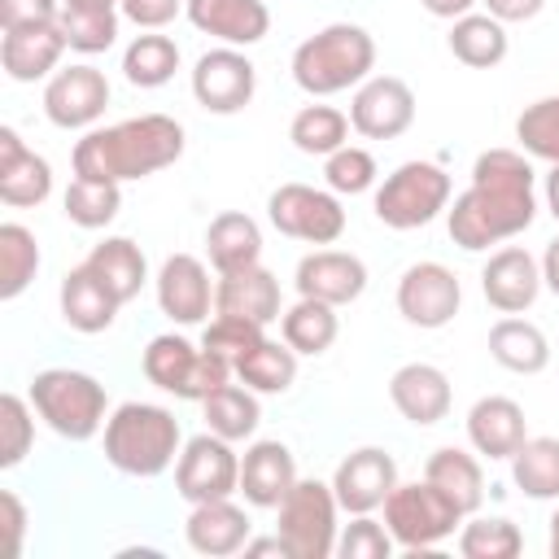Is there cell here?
I'll return each instance as SVG.
<instances>
[{
	"instance_id": "6da1fadb",
	"label": "cell",
	"mask_w": 559,
	"mask_h": 559,
	"mask_svg": "<svg viewBox=\"0 0 559 559\" xmlns=\"http://www.w3.org/2000/svg\"><path fill=\"white\" fill-rule=\"evenodd\" d=\"M537 218V170L520 148H485L472 162V183L445 210V231L459 249L480 253L524 236Z\"/></svg>"
},
{
	"instance_id": "7a4b0ae2",
	"label": "cell",
	"mask_w": 559,
	"mask_h": 559,
	"mask_svg": "<svg viewBox=\"0 0 559 559\" xmlns=\"http://www.w3.org/2000/svg\"><path fill=\"white\" fill-rule=\"evenodd\" d=\"M179 157H183V127L170 114H140L83 131V140H74L70 166L83 179L131 183L175 166Z\"/></svg>"
},
{
	"instance_id": "3957f363",
	"label": "cell",
	"mask_w": 559,
	"mask_h": 559,
	"mask_svg": "<svg viewBox=\"0 0 559 559\" xmlns=\"http://www.w3.org/2000/svg\"><path fill=\"white\" fill-rule=\"evenodd\" d=\"M179 450H183L179 419L157 402H122L105 419V463L122 476L153 480L175 467Z\"/></svg>"
},
{
	"instance_id": "277c9868",
	"label": "cell",
	"mask_w": 559,
	"mask_h": 559,
	"mask_svg": "<svg viewBox=\"0 0 559 559\" xmlns=\"http://www.w3.org/2000/svg\"><path fill=\"white\" fill-rule=\"evenodd\" d=\"M288 70L306 96L349 92L362 79H371V70H376V39L358 22H332L293 48Z\"/></svg>"
},
{
	"instance_id": "5b68a950",
	"label": "cell",
	"mask_w": 559,
	"mask_h": 559,
	"mask_svg": "<svg viewBox=\"0 0 559 559\" xmlns=\"http://www.w3.org/2000/svg\"><path fill=\"white\" fill-rule=\"evenodd\" d=\"M31 406L35 415L66 441H92L105 432L109 419V393L92 371L79 367H44L31 380Z\"/></svg>"
},
{
	"instance_id": "8992f818",
	"label": "cell",
	"mask_w": 559,
	"mask_h": 559,
	"mask_svg": "<svg viewBox=\"0 0 559 559\" xmlns=\"http://www.w3.org/2000/svg\"><path fill=\"white\" fill-rule=\"evenodd\" d=\"M140 367H144L148 384H157L162 393H175L179 402H205L218 384H227L236 376L223 354H214L205 345H192L179 332L153 336L140 354Z\"/></svg>"
},
{
	"instance_id": "52a82bcc",
	"label": "cell",
	"mask_w": 559,
	"mask_h": 559,
	"mask_svg": "<svg viewBox=\"0 0 559 559\" xmlns=\"http://www.w3.org/2000/svg\"><path fill=\"white\" fill-rule=\"evenodd\" d=\"M371 210L393 231L428 227L437 214L450 210V175H445V166L424 162V157H411V162L393 166L380 179V188L371 197Z\"/></svg>"
},
{
	"instance_id": "ba28073f",
	"label": "cell",
	"mask_w": 559,
	"mask_h": 559,
	"mask_svg": "<svg viewBox=\"0 0 559 559\" xmlns=\"http://www.w3.org/2000/svg\"><path fill=\"white\" fill-rule=\"evenodd\" d=\"M275 533L284 537L293 559H328L336 555V537H341V502L332 480L319 476H297V485L288 489V498L275 507Z\"/></svg>"
},
{
	"instance_id": "9c48e42d",
	"label": "cell",
	"mask_w": 559,
	"mask_h": 559,
	"mask_svg": "<svg viewBox=\"0 0 559 559\" xmlns=\"http://www.w3.org/2000/svg\"><path fill=\"white\" fill-rule=\"evenodd\" d=\"M463 524V511L424 476V480H397L384 498V528L402 550H432Z\"/></svg>"
},
{
	"instance_id": "30bf717a",
	"label": "cell",
	"mask_w": 559,
	"mask_h": 559,
	"mask_svg": "<svg viewBox=\"0 0 559 559\" xmlns=\"http://www.w3.org/2000/svg\"><path fill=\"white\" fill-rule=\"evenodd\" d=\"M266 218L280 236L301 245H336L345 236V205L332 188L314 183H280L266 197Z\"/></svg>"
},
{
	"instance_id": "8fae6325",
	"label": "cell",
	"mask_w": 559,
	"mask_h": 559,
	"mask_svg": "<svg viewBox=\"0 0 559 559\" xmlns=\"http://www.w3.org/2000/svg\"><path fill=\"white\" fill-rule=\"evenodd\" d=\"M231 445L236 441H227L210 428L197 432L192 441H183V450L175 459V493L188 507L240 493V454Z\"/></svg>"
},
{
	"instance_id": "7c38bea8",
	"label": "cell",
	"mask_w": 559,
	"mask_h": 559,
	"mask_svg": "<svg viewBox=\"0 0 559 559\" xmlns=\"http://www.w3.org/2000/svg\"><path fill=\"white\" fill-rule=\"evenodd\" d=\"M109 79L105 70L79 61V66H61L48 83H44V118L61 131H92L105 109H109Z\"/></svg>"
},
{
	"instance_id": "4fadbf2b",
	"label": "cell",
	"mask_w": 559,
	"mask_h": 559,
	"mask_svg": "<svg viewBox=\"0 0 559 559\" xmlns=\"http://www.w3.org/2000/svg\"><path fill=\"white\" fill-rule=\"evenodd\" d=\"M397 314L411 323V328H424V332H437L445 328L459 306H463V284L459 275L445 266V262H411L397 280Z\"/></svg>"
},
{
	"instance_id": "5bb4252c",
	"label": "cell",
	"mask_w": 559,
	"mask_h": 559,
	"mask_svg": "<svg viewBox=\"0 0 559 559\" xmlns=\"http://www.w3.org/2000/svg\"><path fill=\"white\" fill-rule=\"evenodd\" d=\"M258 92V66L245 57V48H210L192 66V96L205 114H240Z\"/></svg>"
},
{
	"instance_id": "9a60e30c",
	"label": "cell",
	"mask_w": 559,
	"mask_h": 559,
	"mask_svg": "<svg viewBox=\"0 0 559 559\" xmlns=\"http://www.w3.org/2000/svg\"><path fill=\"white\" fill-rule=\"evenodd\" d=\"M415 122V92L397 74H371L349 96V127L362 140H397Z\"/></svg>"
},
{
	"instance_id": "2e32d148",
	"label": "cell",
	"mask_w": 559,
	"mask_h": 559,
	"mask_svg": "<svg viewBox=\"0 0 559 559\" xmlns=\"http://www.w3.org/2000/svg\"><path fill=\"white\" fill-rule=\"evenodd\" d=\"M397 485V463L389 450L380 445H358L349 450L336 472H332V489H336V502L345 515H371L384 507V498L393 493Z\"/></svg>"
},
{
	"instance_id": "e0dca14e",
	"label": "cell",
	"mask_w": 559,
	"mask_h": 559,
	"mask_svg": "<svg viewBox=\"0 0 559 559\" xmlns=\"http://www.w3.org/2000/svg\"><path fill=\"white\" fill-rule=\"evenodd\" d=\"M153 293H157V310L179 323V328H192V323H205L210 310H214V284H210V266L197 258V253H170L153 280Z\"/></svg>"
},
{
	"instance_id": "ac0fdd59",
	"label": "cell",
	"mask_w": 559,
	"mask_h": 559,
	"mask_svg": "<svg viewBox=\"0 0 559 559\" xmlns=\"http://www.w3.org/2000/svg\"><path fill=\"white\" fill-rule=\"evenodd\" d=\"M542 288V258H533L524 245H502L480 266V293L498 314H524Z\"/></svg>"
},
{
	"instance_id": "d6986e66",
	"label": "cell",
	"mask_w": 559,
	"mask_h": 559,
	"mask_svg": "<svg viewBox=\"0 0 559 559\" xmlns=\"http://www.w3.org/2000/svg\"><path fill=\"white\" fill-rule=\"evenodd\" d=\"M297 297H314L328 306H349L367 293V262L349 249H314L293 271Z\"/></svg>"
},
{
	"instance_id": "ffe728a7",
	"label": "cell",
	"mask_w": 559,
	"mask_h": 559,
	"mask_svg": "<svg viewBox=\"0 0 559 559\" xmlns=\"http://www.w3.org/2000/svg\"><path fill=\"white\" fill-rule=\"evenodd\" d=\"M183 17L201 35H210V39H218L227 48H253L271 31L266 0H188Z\"/></svg>"
},
{
	"instance_id": "44dd1931",
	"label": "cell",
	"mask_w": 559,
	"mask_h": 559,
	"mask_svg": "<svg viewBox=\"0 0 559 559\" xmlns=\"http://www.w3.org/2000/svg\"><path fill=\"white\" fill-rule=\"evenodd\" d=\"M389 402L397 406V415L415 428H432L450 415V376L432 362H402L389 376Z\"/></svg>"
},
{
	"instance_id": "7402d4cb",
	"label": "cell",
	"mask_w": 559,
	"mask_h": 559,
	"mask_svg": "<svg viewBox=\"0 0 559 559\" xmlns=\"http://www.w3.org/2000/svg\"><path fill=\"white\" fill-rule=\"evenodd\" d=\"M524 441H528V419H524V406L515 397L489 393V397H476L472 402V411H467V445L480 459L502 463Z\"/></svg>"
},
{
	"instance_id": "603a6c76",
	"label": "cell",
	"mask_w": 559,
	"mask_h": 559,
	"mask_svg": "<svg viewBox=\"0 0 559 559\" xmlns=\"http://www.w3.org/2000/svg\"><path fill=\"white\" fill-rule=\"evenodd\" d=\"M297 485V459L284 441L262 437L240 454V498L258 511H275Z\"/></svg>"
},
{
	"instance_id": "cb8c5ba5",
	"label": "cell",
	"mask_w": 559,
	"mask_h": 559,
	"mask_svg": "<svg viewBox=\"0 0 559 559\" xmlns=\"http://www.w3.org/2000/svg\"><path fill=\"white\" fill-rule=\"evenodd\" d=\"M52 197V166L26 140L17 127H0V201L9 210H31Z\"/></svg>"
},
{
	"instance_id": "d4e9b609",
	"label": "cell",
	"mask_w": 559,
	"mask_h": 559,
	"mask_svg": "<svg viewBox=\"0 0 559 559\" xmlns=\"http://www.w3.org/2000/svg\"><path fill=\"white\" fill-rule=\"evenodd\" d=\"M183 537L197 555L205 559H227V555H240L245 542L253 537V524L245 515L240 502L231 498H214V502H197L183 520Z\"/></svg>"
},
{
	"instance_id": "484cf974",
	"label": "cell",
	"mask_w": 559,
	"mask_h": 559,
	"mask_svg": "<svg viewBox=\"0 0 559 559\" xmlns=\"http://www.w3.org/2000/svg\"><path fill=\"white\" fill-rule=\"evenodd\" d=\"M66 35L57 22L48 26H17L0 35V70L13 83H35V79H52L61 70V52H66Z\"/></svg>"
},
{
	"instance_id": "4316f807",
	"label": "cell",
	"mask_w": 559,
	"mask_h": 559,
	"mask_svg": "<svg viewBox=\"0 0 559 559\" xmlns=\"http://www.w3.org/2000/svg\"><path fill=\"white\" fill-rule=\"evenodd\" d=\"M214 314H240L253 323H275L284 314L280 306V280L258 262L245 271H227L214 280Z\"/></svg>"
},
{
	"instance_id": "83f0119b",
	"label": "cell",
	"mask_w": 559,
	"mask_h": 559,
	"mask_svg": "<svg viewBox=\"0 0 559 559\" xmlns=\"http://www.w3.org/2000/svg\"><path fill=\"white\" fill-rule=\"evenodd\" d=\"M57 310H61V323H66V328H74V332H83V336H96V332L114 328L122 301L79 262V266H70V271L61 275Z\"/></svg>"
},
{
	"instance_id": "f1b7e54d",
	"label": "cell",
	"mask_w": 559,
	"mask_h": 559,
	"mask_svg": "<svg viewBox=\"0 0 559 559\" xmlns=\"http://www.w3.org/2000/svg\"><path fill=\"white\" fill-rule=\"evenodd\" d=\"M205 258L218 275L262 262V227L245 210H223L205 227Z\"/></svg>"
},
{
	"instance_id": "f546056e",
	"label": "cell",
	"mask_w": 559,
	"mask_h": 559,
	"mask_svg": "<svg viewBox=\"0 0 559 559\" xmlns=\"http://www.w3.org/2000/svg\"><path fill=\"white\" fill-rule=\"evenodd\" d=\"M83 266L127 306L140 297V288L148 284V258L131 236H105L100 245H92V253L83 258Z\"/></svg>"
},
{
	"instance_id": "4dcf8cb0",
	"label": "cell",
	"mask_w": 559,
	"mask_h": 559,
	"mask_svg": "<svg viewBox=\"0 0 559 559\" xmlns=\"http://www.w3.org/2000/svg\"><path fill=\"white\" fill-rule=\"evenodd\" d=\"M489 358L515 376H537L550 367V341L537 323H528L520 314H502L489 328Z\"/></svg>"
},
{
	"instance_id": "1f68e13d",
	"label": "cell",
	"mask_w": 559,
	"mask_h": 559,
	"mask_svg": "<svg viewBox=\"0 0 559 559\" xmlns=\"http://www.w3.org/2000/svg\"><path fill=\"white\" fill-rule=\"evenodd\" d=\"M424 476H428L463 515H472V511L485 502V467H480L476 454H467V450H459V445L432 450L428 463H424Z\"/></svg>"
},
{
	"instance_id": "d6a6232c",
	"label": "cell",
	"mask_w": 559,
	"mask_h": 559,
	"mask_svg": "<svg viewBox=\"0 0 559 559\" xmlns=\"http://www.w3.org/2000/svg\"><path fill=\"white\" fill-rule=\"evenodd\" d=\"M445 44H450L454 61H463V66H472V70H493V66L507 57V48H511L507 22H498V17H489V13H476V9L450 22Z\"/></svg>"
},
{
	"instance_id": "836d02e7",
	"label": "cell",
	"mask_w": 559,
	"mask_h": 559,
	"mask_svg": "<svg viewBox=\"0 0 559 559\" xmlns=\"http://www.w3.org/2000/svg\"><path fill=\"white\" fill-rule=\"evenodd\" d=\"M280 336L301 354V358H319L336 345L341 336V319H336V306L328 301H314V297H297L284 314H280Z\"/></svg>"
},
{
	"instance_id": "e575fe53",
	"label": "cell",
	"mask_w": 559,
	"mask_h": 559,
	"mask_svg": "<svg viewBox=\"0 0 559 559\" xmlns=\"http://www.w3.org/2000/svg\"><path fill=\"white\" fill-rule=\"evenodd\" d=\"M175 70H179V44L162 31H144L122 48V79L131 87H144V92L166 87Z\"/></svg>"
},
{
	"instance_id": "d590c367",
	"label": "cell",
	"mask_w": 559,
	"mask_h": 559,
	"mask_svg": "<svg viewBox=\"0 0 559 559\" xmlns=\"http://www.w3.org/2000/svg\"><path fill=\"white\" fill-rule=\"evenodd\" d=\"M297 349L288 341H258L249 354L236 358V380L249 384L258 397L262 393H288L293 380H297Z\"/></svg>"
},
{
	"instance_id": "8d00e7d4",
	"label": "cell",
	"mask_w": 559,
	"mask_h": 559,
	"mask_svg": "<svg viewBox=\"0 0 559 559\" xmlns=\"http://www.w3.org/2000/svg\"><path fill=\"white\" fill-rule=\"evenodd\" d=\"M201 411H205V428L210 432H218V437H227V441H249L253 432H258V424H262V402H258V393L249 389V384H218L205 402H201Z\"/></svg>"
},
{
	"instance_id": "74e56055",
	"label": "cell",
	"mask_w": 559,
	"mask_h": 559,
	"mask_svg": "<svg viewBox=\"0 0 559 559\" xmlns=\"http://www.w3.org/2000/svg\"><path fill=\"white\" fill-rule=\"evenodd\" d=\"M511 480L537 502L559 498V437H528L511 459Z\"/></svg>"
},
{
	"instance_id": "f35d334b",
	"label": "cell",
	"mask_w": 559,
	"mask_h": 559,
	"mask_svg": "<svg viewBox=\"0 0 559 559\" xmlns=\"http://www.w3.org/2000/svg\"><path fill=\"white\" fill-rule=\"evenodd\" d=\"M288 140L306 157H328L349 144V114H341L336 105H301L288 122Z\"/></svg>"
},
{
	"instance_id": "ab89813d",
	"label": "cell",
	"mask_w": 559,
	"mask_h": 559,
	"mask_svg": "<svg viewBox=\"0 0 559 559\" xmlns=\"http://www.w3.org/2000/svg\"><path fill=\"white\" fill-rule=\"evenodd\" d=\"M39 240L22 223H0V301H17L39 275Z\"/></svg>"
},
{
	"instance_id": "60d3db41",
	"label": "cell",
	"mask_w": 559,
	"mask_h": 559,
	"mask_svg": "<svg viewBox=\"0 0 559 559\" xmlns=\"http://www.w3.org/2000/svg\"><path fill=\"white\" fill-rule=\"evenodd\" d=\"M118 210H122V183H105V179L74 175L70 188H66V197H61V214L74 227H83V231L109 227L118 218Z\"/></svg>"
},
{
	"instance_id": "b9f144b4",
	"label": "cell",
	"mask_w": 559,
	"mask_h": 559,
	"mask_svg": "<svg viewBox=\"0 0 559 559\" xmlns=\"http://www.w3.org/2000/svg\"><path fill=\"white\" fill-rule=\"evenodd\" d=\"M118 9H79V4H61V35L70 44V52H83V57H96L105 48L118 44Z\"/></svg>"
},
{
	"instance_id": "7bdbcfd3",
	"label": "cell",
	"mask_w": 559,
	"mask_h": 559,
	"mask_svg": "<svg viewBox=\"0 0 559 559\" xmlns=\"http://www.w3.org/2000/svg\"><path fill=\"white\" fill-rule=\"evenodd\" d=\"M524 550V533L507 515H476L459 528L463 559H515Z\"/></svg>"
},
{
	"instance_id": "ee69618b",
	"label": "cell",
	"mask_w": 559,
	"mask_h": 559,
	"mask_svg": "<svg viewBox=\"0 0 559 559\" xmlns=\"http://www.w3.org/2000/svg\"><path fill=\"white\" fill-rule=\"evenodd\" d=\"M515 140H520V153L555 166L559 162V96H542L524 105L515 118Z\"/></svg>"
},
{
	"instance_id": "f6af8a7d",
	"label": "cell",
	"mask_w": 559,
	"mask_h": 559,
	"mask_svg": "<svg viewBox=\"0 0 559 559\" xmlns=\"http://www.w3.org/2000/svg\"><path fill=\"white\" fill-rule=\"evenodd\" d=\"M380 179V166L367 148L358 144H341L336 153L323 157V183L336 192V197H358V192H371Z\"/></svg>"
},
{
	"instance_id": "bcb514c9",
	"label": "cell",
	"mask_w": 559,
	"mask_h": 559,
	"mask_svg": "<svg viewBox=\"0 0 559 559\" xmlns=\"http://www.w3.org/2000/svg\"><path fill=\"white\" fill-rule=\"evenodd\" d=\"M35 441V406L22 393H4L0 397V467H17L31 454Z\"/></svg>"
},
{
	"instance_id": "7dc6e473",
	"label": "cell",
	"mask_w": 559,
	"mask_h": 559,
	"mask_svg": "<svg viewBox=\"0 0 559 559\" xmlns=\"http://www.w3.org/2000/svg\"><path fill=\"white\" fill-rule=\"evenodd\" d=\"M258 341H266V328L253 323V319H240V314H214L205 323V332H201V345L214 349V354H223L231 362V371H236V358L249 354Z\"/></svg>"
},
{
	"instance_id": "c3c4849f",
	"label": "cell",
	"mask_w": 559,
	"mask_h": 559,
	"mask_svg": "<svg viewBox=\"0 0 559 559\" xmlns=\"http://www.w3.org/2000/svg\"><path fill=\"white\" fill-rule=\"evenodd\" d=\"M393 546H397L393 533L371 515H354L349 524H341V537H336L341 559H389Z\"/></svg>"
},
{
	"instance_id": "681fc988",
	"label": "cell",
	"mask_w": 559,
	"mask_h": 559,
	"mask_svg": "<svg viewBox=\"0 0 559 559\" xmlns=\"http://www.w3.org/2000/svg\"><path fill=\"white\" fill-rule=\"evenodd\" d=\"M61 17V0H0V31L48 26Z\"/></svg>"
},
{
	"instance_id": "f907efd6",
	"label": "cell",
	"mask_w": 559,
	"mask_h": 559,
	"mask_svg": "<svg viewBox=\"0 0 559 559\" xmlns=\"http://www.w3.org/2000/svg\"><path fill=\"white\" fill-rule=\"evenodd\" d=\"M183 4L188 0H118V13L140 31H162L183 13Z\"/></svg>"
},
{
	"instance_id": "816d5d0a",
	"label": "cell",
	"mask_w": 559,
	"mask_h": 559,
	"mask_svg": "<svg viewBox=\"0 0 559 559\" xmlns=\"http://www.w3.org/2000/svg\"><path fill=\"white\" fill-rule=\"evenodd\" d=\"M0 524L9 533V555L17 559L22 546H26V502L13 489H0Z\"/></svg>"
},
{
	"instance_id": "f5cc1de1",
	"label": "cell",
	"mask_w": 559,
	"mask_h": 559,
	"mask_svg": "<svg viewBox=\"0 0 559 559\" xmlns=\"http://www.w3.org/2000/svg\"><path fill=\"white\" fill-rule=\"evenodd\" d=\"M480 4L498 22H533L546 9V0H480Z\"/></svg>"
},
{
	"instance_id": "db71d44e",
	"label": "cell",
	"mask_w": 559,
	"mask_h": 559,
	"mask_svg": "<svg viewBox=\"0 0 559 559\" xmlns=\"http://www.w3.org/2000/svg\"><path fill=\"white\" fill-rule=\"evenodd\" d=\"M266 555H275V559H293L280 533H271V537H249V542H245V559H266Z\"/></svg>"
},
{
	"instance_id": "11a10c76",
	"label": "cell",
	"mask_w": 559,
	"mask_h": 559,
	"mask_svg": "<svg viewBox=\"0 0 559 559\" xmlns=\"http://www.w3.org/2000/svg\"><path fill=\"white\" fill-rule=\"evenodd\" d=\"M432 17H441V22H454V17H463V13H472L480 0H419Z\"/></svg>"
},
{
	"instance_id": "9f6ffc18",
	"label": "cell",
	"mask_w": 559,
	"mask_h": 559,
	"mask_svg": "<svg viewBox=\"0 0 559 559\" xmlns=\"http://www.w3.org/2000/svg\"><path fill=\"white\" fill-rule=\"evenodd\" d=\"M542 284L559 297V236L546 245V253H542Z\"/></svg>"
},
{
	"instance_id": "6f0895ef",
	"label": "cell",
	"mask_w": 559,
	"mask_h": 559,
	"mask_svg": "<svg viewBox=\"0 0 559 559\" xmlns=\"http://www.w3.org/2000/svg\"><path fill=\"white\" fill-rule=\"evenodd\" d=\"M542 197H546V210L559 218V162L546 170V183H542Z\"/></svg>"
},
{
	"instance_id": "680465c9",
	"label": "cell",
	"mask_w": 559,
	"mask_h": 559,
	"mask_svg": "<svg viewBox=\"0 0 559 559\" xmlns=\"http://www.w3.org/2000/svg\"><path fill=\"white\" fill-rule=\"evenodd\" d=\"M61 4H79V9H118V0H61Z\"/></svg>"
},
{
	"instance_id": "91938a15",
	"label": "cell",
	"mask_w": 559,
	"mask_h": 559,
	"mask_svg": "<svg viewBox=\"0 0 559 559\" xmlns=\"http://www.w3.org/2000/svg\"><path fill=\"white\" fill-rule=\"evenodd\" d=\"M550 559H559V507L550 515Z\"/></svg>"
}]
</instances>
